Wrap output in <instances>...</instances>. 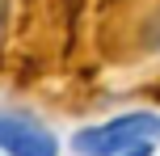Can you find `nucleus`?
I'll return each instance as SVG.
<instances>
[{
	"label": "nucleus",
	"instance_id": "f257e3e1",
	"mask_svg": "<svg viewBox=\"0 0 160 156\" xmlns=\"http://www.w3.org/2000/svg\"><path fill=\"white\" fill-rule=\"evenodd\" d=\"M152 135H160V118L148 110H135V114H118L97 127H80L72 135V152L76 156H118L135 143H148Z\"/></svg>",
	"mask_w": 160,
	"mask_h": 156
},
{
	"label": "nucleus",
	"instance_id": "f03ea898",
	"mask_svg": "<svg viewBox=\"0 0 160 156\" xmlns=\"http://www.w3.org/2000/svg\"><path fill=\"white\" fill-rule=\"evenodd\" d=\"M0 152L4 156H59L55 131L30 110H0Z\"/></svg>",
	"mask_w": 160,
	"mask_h": 156
},
{
	"label": "nucleus",
	"instance_id": "7ed1b4c3",
	"mask_svg": "<svg viewBox=\"0 0 160 156\" xmlns=\"http://www.w3.org/2000/svg\"><path fill=\"white\" fill-rule=\"evenodd\" d=\"M118 156H152V139H148V143H135V148H127V152H118Z\"/></svg>",
	"mask_w": 160,
	"mask_h": 156
},
{
	"label": "nucleus",
	"instance_id": "20e7f679",
	"mask_svg": "<svg viewBox=\"0 0 160 156\" xmlns=\"http://www.w3.org/2000/svg\"><path fill=\"white\" fill-rule=\"evenodd\" d=\"M0 30H4V0H0Z\"/></svg>",
	"mask_w": 160,
	"mask_h": 156
}]
</instances>
